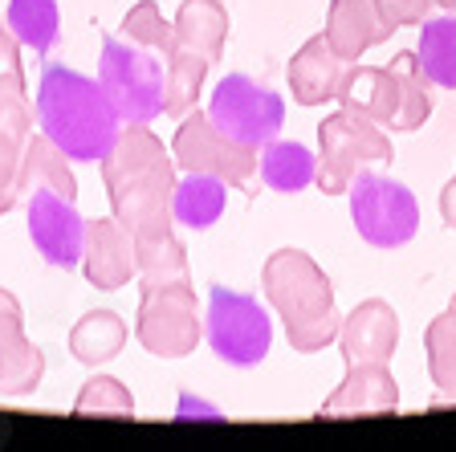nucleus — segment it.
I'll use <instances>...</instances> for the list:
<instances>
[{"label":"nucleus","instance_id":"f257e3e1","mask_svg":"<svg viewBox=\"0 0 456 452\" xmlns=\"http://www.w3.org/2000/svg\"><path fill=\"white\" fill-rule=\"evenodd\" d=\"M175 160L171 147L147 123H123L114 147L102 155V184L110 196L114 220L134 236L171 233L175 217H171V196H175Z\"/></svg>","mask_w":456,"mask_h":452},{"label":"nucleus","instance_id":"f03ea898","mask_svg":"<svg viewBox=\"0 0 456 452\" xmlns=\"http://www.w3.org/2000/svg\"><path fill=\"white\" fill-rule=\"evenodd\" d=\"M33 111H37L41 131L66 151L69 163H102V155L114 147L118 127H123L102 82L66 66H49L41 74Z\"/></svg>","mask_w":456,"mask_h":452},{"label":"nucleus","instance_id":"7ed1b4c3","mask_svg":"<svg viewBox=\"0 0 456 452\" xmlns=\"http://www.w3.org/2000/svg\"><path fill=\"white\" fill-rule=\"evenodd\" d=\"M261 290H265L273 314L281 318L285 339L297 355H318L338 339L342 314L334 306V285L305 249L269 253L265 269H261Z\"/></svg>","mask_w":456,"mask_h":452},{"label":"nucleus","instance_id":"20e7f679","mask_svg":"<svg viewBox=\"0 0 456 452\" xmlns=\"http://www.w3.org/2000/svg\"><path fill=\"white\" fill-rule=\"evenodd\" d=\"M98 82L123 123H155L163 114L167 57L123 33H106L98 57Z\"/></svg>","mask_w":456,"mask_h":452},{"label":"nucleus","instance_id":"39448f33","mask_svg":"<svg viewBox=\"0 0 456 452\" xmlns=\"http://www.w3.org/2000/svg\"><path fill=\"white\" fill-rule=\"evenodd\" d=\"M391 155L395 151H391L387 127L351 106H338L318 123V179L314 184L326 196H342L359 171H367L370 163H387Z\"/></svg>","mask_w":456,"mask_h":452},{"label":"nucleus","instance_id":"423d86ee","mask_svg":"<svg viewBox=\"0 0 456 452\" xmlns=\"http://www.w3.org/2000/svg\"><path fill=\"white\" fill-rule=\"evenodd\" d=\"M134 339L155 358H188L204 339L200 301L191 277L180 282H142L139 314H134Z\"/></svg>","mask_w":456,"mask_h":452},{"label":"nucleus","instance_id":"0eeeda50","mask_svg":"<svg viewBox=\"0 0 456 452\" xmlns=\"http://www.w3.org/2000/svg\"><path fill=\"white\" fill-rule=\"evenodd\" d=\"M204 339H208L212 355L228 367H256L273 350V318L248 293L212 285L208 314H204Z\"/></svg>","mask_w":456,"mask_h":452},{"label":"nucleus","instance_id":"6e6552de","mask_svg":"<svg viewBox=\"0 0 456 452\" xmlns=\"http://www.w3.org/2000/svg\"><path fill=\"white\" fill-rule=\"evenodd\" d=\"M351 220L370 249H403L419 233V204L408 184L379 171H359L351 179Z\"/></svg>","mask_w":456,"mask_h":452},{"label":"nucleus","instance_id":"1a4fd4ad","mask_svg":"<svg viewBox=\"0 0 456 452\" xmlns=\"http://www.w3.org/2000/svg\"><path fill=\"white\" fill-rule=\"evenodd\" d=\"M208 119L220 135L248 151L273 143L285 127V98L269 86L253 82L248 74H224L208 98Z\"/></svg>","mask_w":456,"mask_h":452},{"label":"nucleus","instance_id":"9d476101","mask_svg":"<svg viewBox=\"0 0 456 452\" xmlns=\"http://www.w3.org/2000/svg\"><path fill=\"white\" fill-rule=\"evenodd\" d=\"M171 160L180 171H208V176H220L228 188H245L253 192L256 176H261V155L240 143H232L228 135L216 131V123L208 119V111L200 114L191 106L188 114L175 127V139H171Z\"/></svg>","mask_w":456,"mask_h":452},{"label":"nucleus","instance_id":"9b49d317","mask_svg":"<svg viewBox=\"0 0 456 452\" xmlns=\"http://www.w3.org/2000/svg\"><path fill=\"white\" fill-rule=\"evenodd\" d=\"M28 212V236L45 265L53 269H74L82 265V245H86V217L77 212V200H66L53 188H37L25 196Z\"/></svg>","mask_w":456,"mask_h":452},{"label":"nucleus","instance_id":"f8f14e48","mask_svg":"<svg viewBox=\"0 0 456 452\" xmlns=\"http://www.w3.org/2000/svg\"><path fill=\"white\" fill-rule=\"evenodd\" d=\"M33 135V106L25 95V70L0 74V217L20 204V163Z\"/></svg>","mask_w":456,"mask_h":452},{"label":"nucleus","instance_id":"ddd939ff","mask_svg":"<svg viewBox=\"0 0 456 452\" xmlns=\"http://www.w3.org/2000/svg\"><path fill=\"white\" fill-rule=\"evenodd\" d=\"M338 350L342 363L354 367V363H391L399 347V314L391 301L383 298H367L359 301L338 326Z\"/></svg>","mask_w":456,"mask_h":452},{"label":"nucleus","instance_id":"4468645a","mask_svg":"<svg viewBox=\"0 0 456 452\" xmlns=\"http://www.w3.org/2000/svg\"><path fill=\"white\" fill-rule=\"evenodd\" d=\"M45 375V355L25 339V310L9 290H0V396H28Z\"/></svg>","mask_w":456,"mask_h":452},{"label":"nucleus","instance_id":"2eb2a0df","mask_svg":"<svg viewBox=\"0 0 456 452\" xmlns=\"http://www.w3.org/2000/svg\"><path fill=\"white\" fill-rule=\"evenodd\" d=\"M82 269H86V282L94 285V290H123L131 277H139L134 236L114 217L86 220Z\"/></svg>","mask_w":456,"mask_h":452},{"label":"nucleus","instance_id":"dca6fc26","mask_svg":"<svg viewBox=\"0 0 456 452\" xmlns=\"http://www.w3.org/2000/svg\"><path fill=\"white\" fill-rule=\"evenodd\" d=\"M399 407V383L387 363H354L346 367L342 383L334 387L322 404L326 420H346V415H391Z\"/></svg>","mask_w":456,"mask_h":452},{"label":"nucleus","instance_id":"f3484780","mask_svg":"<svg viewBox=\"0 0 456 452\" xmlns=\"http://www.w3.org/2000/svg\"><path fill=\"white\" fill-rule=\"evenodd\" d=\"M395 29L379 17L375 0H330L326 12V41L334 45V53L342 62H359L367 49L383 45Z\"/></svg>","mask_w":456,"mask_h":452},{"label":"nucleus","instance_id":"a211bd4d","mask_svg":"<svg viewBox=\"0 0 456 452\" xmlns=\"http://www.w3.org/2000/svg\"><path fill=\"white\" fill-rule=\"evenodd\" d=\"M351 62H342L326 33L310 37L294 57H289V90H294L297 106H326L338 95V82Z\"/></svg>","mask_w":456,"mask_h":452},{"label":"nucleus","instance_id":"6ab92c4d","mask_svg":"<svg viewBox=\"0 0 456 452\" xmlns=\"http://www.w3.org/2000/svg\"><path fill=\"white\" fill-rule=\"evenodd\" d=\"M334 98L342 106L375 119L379 127H391V119L399 111V78L391 74V66H359V62H351Z\"/></svg>","mask_w":456,"mask_h":452},{"label":"nucleus","instance_id":"aec40b11","mask_svg":"<svg viewBox=\"0 0 456 452\" xmlns=\"http://www.w3.org/2000/svg\"><path fill=\"white\" fill-rule=\"evenodd\" d=\"M171 29H175V45L208 57L212 66H216L220 53H224V41H228V9L220 0H183Z\"/></svg>","mask_w":456,"mask_h":452},{"label":"nucleus","instance_id":"412c9836","mask_svg":"<svg viewBox=\"0 0 456 452\" xmlns=\"http://www.w3.org/2000/svg\"><path fill=\"white\" fill-rule=\"evenodd\" d=\"M224 204H228L224 179L208 176V171H183V179L175 184V196H171V217H175V225L204 233V228H212L224 217Z\"/></svg>","mask_w":456,"mask_h":452},{"label":"nucleus","instance_id":"4be33fe9","mask_svg":"<svg viewBox=\"0 0 456 452\" xmlns=\"http://www.w3.org/2000/svg\"><path fill=\"white\" fill-rule=\"evenodd\" d=\"M37 188H53L66 200H77V179H74V171H69V155L57 147L45 131L28 135L25 163H20V200Z\"/></svg>","mask_w":456,"mask_h":452},{"label":"nucleus","instance_id":"5701e85b","mask_svg":"<svg viewBox=\"0 0 456 452\" xmlns=\"http://www.w3.org/2000/svg\"><path fill=\"white\" fill-rule=\"evenodd\" d=\"M126 322L114 310H90L74 322L69 330V355L82 363V367H102L110 358H118V350L126 347Z\"/></svg>","mask_w":456,"mask_h":452},{"label":"nucleus","instance_id":"b1692460","mask_svg":"<svg viewBox=\"0 0 456 452\" xmlns=\"http://www.w3.org/2000/svg\"><path fill=\"white\" fill-rule=\"evenodd\" d=\"M261 179L265 188L294 196V192L310 188L318 179V155L305 143H289V139H273L261 147Z\"/></svg>","mask_w":456,"mask_h":452},{"label":"nucleus","instance_id":"393cba45","mask_svg":"<svg viewBox=\"0 0 456 452\" xmlns=\"http://www.w3.org/2000/svg\"><path fill=\"white\" fill-rule=\"evenodd\" d=\"M391 74L399 78V111L387 131L411 135L432 119V82H428L424 70H419L416 49H399V53L391 57Z\"/></svg>","mask_w":456,"mask_h":452},{"label":"nucleus","instance_id":"a878e982","mask_svg":"<svg viewBox=\"0 0 456 452\" xmlns=\"http://www.w3.org/2000/svg\"><path fill=\"white\" fill-rule=\"evenodd\" d=\"M416 57L428 82L440 90H456V12L419 25Z\"/></svg>","mask_w":456,"mask_h":452},{"label":"nucleus","instance_id":"bb28decb","mask_svg":"<svg viewBox=\"0 0 456 452\" xmlns=\"http://www.w3.org/2000/svg\"><path fill=\"white\" fill-rule=\"evenodd\" d=\"M9 21L12 37L20 41V49H33V57H45L61 37V9L57 0H9Z\"/></svg>","mask_w":456,"mask_h":452},{"label":"nucleus","instance_id":"cd10ccee","mask_svg":"<svg viewBox=\"0 0 456 452\" xmlns=\"http://www.w3.org/2000/svg\"><path fill=\"white\" fill-rule=\"evenodd\" d=\"M212 62L208 57L191 53V49L175 45L171 41V53H167V86H163V114L171 119H183L191 106L200 103V90H204V78H208Z\"/></svg>","mask_w":456,"mask_h":452},{"label":"nucleus","instance_id":"c85d7f7f","mask_svg":"<svg viewBox=\"0 0 456 452\" xmlns=\"http://www.w3.org/2000/svg\"><path fill=\"white\" fill-rule=\"evenodd\" d=\"M424 350H428V375L440 391H456V306L428 322L424 330Z\"/></svg>","mask_w":456,"mask_h":452},{"label":"nucleus","instance_id":"c756f323","mask_svg":"<svg viewBox=\"0 0 456 452\" xmlns=\"http://www.w3.org/2000/svg\"><path fill=\"white\" fill-rule=\"evenodd\" d=\"M134 261H139L142 282H180V277H188V253L175 241V233L134 241Z\"/></svg>","mask_w":456,"mask_h":452},{"label":"nucleus","instance_id":"7c9ffc66","mask_svg":"<svg viewBox=\"0 0 456 452\" xmlns=\"http://www.w3.org/2000/svg\"><path fill=\"white\" fill-rule=\"evenodd\" d=\"M74 415H106V420H131L134 396L126 391L123 379L114 375H90L74 399Z\"/></svg>","mask_w":456,"mask_h":452},{"label":"nucleus","instance_id":"2f4dec72","mask_svg":"<svg viewBox=\"0 0 456 452\" xmlns=\"http://www.w3.org/2000/svg\"><path fill=\"white\" fill-rule=\"evenodd\" d=\"M118 33L139 41V45H147V49H155V53H163V57L171 53V41H175V29H171V21L159 12L155 0H139V4L123 17V29H118Z\"/></svg>","mask_w":456,"mask_h":452},{"label":"nucleus","instance_id":"473e14b6","mask_svg":"<svg viewBox=\"0 0 456 452\" xmlns=\"http://www.w3.org/2000/svg\"><path fill=\"white\" fill-rule=\"evenodd\" d=\"M379 4V17L391 29H408V25H424L432 0H375Z\"/></svg>","mask_w":456,"mask_h":452},{"label":"nucleus","instance_id":"72a5a7b5","mask_svg":"<svg viewBox=\"0 0 456 452\" xmlns=\"http://www.w3.org/2000/svg\"><path fill=\"white\" fill-rule=\"evenodd\" d=\"M9 70H20V41L12 37L9 21H0V74Z\"/></svg>","mask_w":456,"mask_h":452},{"label":"nucleus","instance_id":"f704fd0d","mask_svg":"<svg viewBox=\"0 0 456 452\" xmlns=\"http://www.w3.org/2000/svg\"><path fill=\"white\" fill-rule=\"evenodd\" d=\"M440 217H444V228L456 233V176L440 188Z\"/></svg>","mask_w":456,"mask_h":452},{"label":"nucleus","instance_id":"c9c22d12","mask_svg":"<svg viewBox=\"0 0 456 452\" xmlns=\"http://www.w3.org/2000/svg\"><path fill=\"white\" fill-rule=\"evenodd\" d=\"M432 4H440L444 12H456V0H432Z\"/></svg>","mask_w":456,"mask_h":452},{"label":"nucleus","instance_id":"e433bc0d","mask_svg":"<svg viewBox=\"0 0 456 452\" xmlns=\"http://www.w3.org/2000/svg\"><path fill=\"white\" fill-rule=\"evenodd\" d=\"M452 306H456V293H452Z\"/></svg>","mask_w":456,"mask_h":452}]
</instances>
